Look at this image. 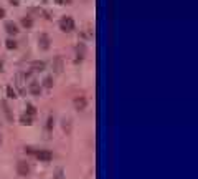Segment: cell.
Wrapping results in <instances>:
<instances>
[{
	"label": "cell",
	"instance_id": "obj_1",
	"mask_svg": "<svg viewBox=\"0 0 198 179\" xmlns=\"http://www.w3.org/2000/svg\"><path fill=\"white\" fill-rule=\"evenodd\" d=\"M15 169H17V174H18V176H22V177H27V176H30V171H31V167H30V163H28V161H25V159H20V161H17V166H15Z\"/></svg>",
	"mask_w": 198,
	"mask_h": 179
},
{
	"label": "cell",
	"instance_id": "obj_5",
	"mask_svg": "<svg viewBox=\"0 0 198 179\" xmlns=\"http://www.w3.org/2000/svg\"><path fill=\"white\" fill-rule=\"evenodd\" d=\"M53 126H55V119H53V116H48V119H46V126H45V134H46V138H50V136H51Z\"/></svg>",
	"mask_w": 198,
	"mask_h": 179
},
{
	"label": "cell",
	"instance_id": "obj_8",
	"mask_svg": "<svg viewBox=\"0 0 198 179\" xmlns=\"http://www.w3.org/2000/svg\"><path fill=\"white\" fill-rule=\"evenodd\" d=\"M27 114L28 116H35L37 114V110H35L33 104H27Z\"/></svg>",
	"mask_w": 198,
	"mask_h": 179
},
{
	"label": "cell",
	"instance_id": "obj_6",
	"mask_svg": "<svg viewBox=\"0 0 198 179\" xmlns=\"http://www.w3.org/2000/svg\"><path fill=\"white\" fill-rule=\"evenodd\" d=\"M53 179H66L65 169H63V167H56V169H55V174H53Z\"/></svg>",
	"mask_w": 198,
	"mask_h": 179
},
{
	"label": "cell",
	"instance_id": "obj_13",
	"mask_svg": "<svg viewBox=\"0 0 198 179\" xmlns=\"http://www.w3.org/2000/svg\"><path fill=\"white\" fill-rule=\"evenodd\" d=\"M8 96H10V98H15V93L12 91V88H8Z\"/></svg>",
	"mask_w": 198,
	"mask_h": 179
},
{
	"label": "cell",
	"instance_id": "obj_11",
	"mask_svg": "<svg viewBox=\"0 0 198 179\" xmlns=\"http://www.w3.org/2000/svg\"><path fill=\"white\" fill-rule=\"evenodd\" d=\"M31 93L33 94H40V88L37 85H31Z\"/></svg>",
	"mask_w": 198,
	"mask_h": 179
},
{
	"label": "cell",
	"instance_id": "obj_15",
	"mask_svg": "<svg viewBox=\"0 0 198 179\" xmlns=\"http://www.w3.org/2000/svg\"><path fill=\"white\" fill-rule=\"evenodd\" d=\"M0 144H2V134H0Z\"/></svg>",
	"mask_w": 198,
	"mask_h": 179
},
{
	"label": "cell",
	"instance_id": "obj_12",
	"mask_svg": "<svg viewBox=\"0 0 198 179\" xmlns=\"http://www.w3.org/2000/svg\"><path fill=\"white\" fill-rule=\"evenodd\" d=\"M41 47H43V48H48V38H46V37L41 38Z\"/></svg>",
	"mask_w": 198,
	"mask_h": 179
},
{
	"label": "cell",
	"instance_id": "obj_7",
	"mask_svg": "<svg viewBox=\"0 0 198 179\" xmlns=\"http://www.w3.org/2000/svg\"><path fill=\"white\" fill-rule=\"evenodd\" d=\"M20 124H23V126H31L33 123H31V118H30V116H22V118H20Z\"/></svg>",
	"mask_w": 198,
	"mask_h": 179
},
{
	"label": "cell",
	"instance_id": "obj_9",
	"mask_svg": "<svg viewBox=\"0 0 198 179\" xmlns=\"http://www.w3.org/2000/svg\"><path fill=\"white\" fill-rule=\"evenodd\" d=\"M3 110H5V114L8 118V121H12V114H10V108L7 106V103H3Z\"/></svg>",
	"mask_w": 198,
	"mask_h": 179
},
{
	"label": "cell",
	"instance_id": "obj_14",
	"mask_svg": "<svg viewBox=\"0 0 198 179\" xmlns=\"http://www.w3.org/2000/svg\"><path fill=\"white\" fill-rule=\"evenodd\" d=\"M45 85H46V86H51V80H50V78H46V81H45Z\"/></svg>",
	"mask_w": 198,
	"mask_h": 179
},
{
	"label": "cell",
	"instance_id": "obj_10",
	"mask_svg": "<svg viewBox=\"0 0 198 179\" xmlns=\"http://www.w3.org/2000/svg\"><path fill=\"white\" fill-rule=\"evenodd\" d=\"M7 30H8V31H10V33H12V31H13V33H15V31H17V28H15V25H12V23H7Z\"/></svg>",
	"mask_w": 198,
	"mask_h": 179
},
{
	"label": "cell",
	"instance_id": "obj_3",
	"mask_svg": "<svg viewBox=\"0 0 198 179\" xmlns=\"http://www.w3.org/2000/svg\"><path fill=\"white\" fill-rule=\"evenodd\" d=\"M61 129L66 133V134H71V131H73V121H71V119H69V118H63Z\"/></svg>",
	"mask_w": 198,
	"mask_h": 179
},
{
	"label": "cell",
	"instance_id": "obj_2",
	"mask_svg": "<svg viewBox=\"0 0 198 179\" xmlns=\"http://www.w3.org/2000/svg\"><path fill=\"white\" fill-rule=\"evenodd\" d=\"M33 156L37 157V159H40L41 163H50V161L53 159V153L48 149H35Z\"/></svg>",
	"mask_w": 198,
	"mask_h": 179
},
{
	"label": "cell",
	"instance_id": "obj_4",
	"mask_svg": "<svg viewBox=\"0 0 198 179\" xmlns=\"http://www.w3.org/2000/svg\"><path fill=\"white\" fill-rule=\"evenodd\" d=\"M86 106H88L86 98L79 96V98H76V100H74V108H76L78 111H84V110H86Z\"/></svg>",
	"mask_w": 198,
	"mask_h": 179
}]
</instances>
